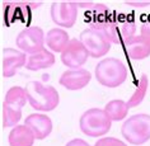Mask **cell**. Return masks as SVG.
Returning <instances> with one entry per match:
<instances>
[{
    "label": "cell",
    "mask_w": 150,
    "mask_h": 146,
    "mask_svg": "<svg viewBox=\"0 0 150 146\" xmlns=\"http://www.w3.org/2000/svg\"><path fill=\"white\" fill-rule=\"evenodd\" d=\"M97 31L102 33L111 43L125 46L135 37L136 23L132 18L126 14H113Z\"/></svg>",
    "instance_id": "obj_1"
},
{
    "label": "cell",
    "mask_w": 150,
    "mask_h": 146,
    "mask_svg": "<svg viewBox=\"0 0 150 146\" xmlns=\"http://www.w3.org/2000/svg\"><path fill=\"white\" fill-rule=\"evenodd\" d=\"M25 94L28 103L36 111L50 112L59 106L60 97L52 85H46L41 81L32 80L25 85Z\"/></svg>",
    "instance_id": "obj_2"
},
{
    "label": "cell",
    "mask_w": 150,
    "mask_h": 146,
    "mask_svg": "<svg viewBox=\"0 0 150 146\" xmlns=\"http://www.w3.org/2000/svg\"><path fill=\"white\" fill-rule=\"evenodd\" d=\"M97 81L106 88H117L125 83L127 69L121 60L116 57L103 59L97 63L94 69Z\"/></svg>",
    "instance_id": "obj_3"
},
{
    "label": "cell",
    "mask_w": 150,
    "mask_h": 146,
    "mask_svg": "<svg viewBox=\"0 0 150 146\" xmlns=\"http://www.w3.org/2000/svg\"><path fill=\"white\" fill-rule=\"evenodd\" d=\"M25 89L21 87L10 88L5 94L1 106V123L4 128L16 127L22 118V111L27 103Z\"/></svg>",
    "instance_id": "obj_4"
},
{
    "label": "cell",
    "mask_w": 150,
    "mask_h": 146,
    "mask_svg": "<svg viewBox=\"0 0 150 146\" xmlns=\"http://www.w3.org/2000/svg\"><path fill=\"white\" fill-rule=\"evenodd\" d=\"M112 121L104 109L91 108L85 111L80 117L79 127L81 132L89 137H99L111 130Z\"/></svg>",
    "instance_id": "obj_5"
},
{
    "label": "cell",
    "mask_w": 150,
    "mask_h": 146,
    "mask_svg": "<svg viewBox=\"0 0 150 146\" xmlns=\"http://www.w3.org/2000/svg\"><path fill=\"white\" fill-rule=\"evenodd\" d=\"M121 132L130 144H144L150 138V116L145 113L131 116L123 122Z\"/></svg>",
    "instance_id": "obj_6"
},
{
    "label": "cell",
    "mask_w": 150,
    "mask_h": 146,
    "mask_svg": "<svg viewBox=\"0 0 150 146\" xmlns=\"http://www.w3.org/2000/svg\"><path fill=\"white\" fill-rule=\"evenodd\" d=\"M17 48L24 54L33 55L38 51L43 50L46 44V35L40 27L32 25V27L24 28L16 37Z\"/></svg>",
    "instance_id": "obj_7"
},
{
    "label": "cell",
    "mask_w": 150,
    "mask_h": 146,
    "mask_svg": "<svg viewBox=\"0 0 150 146\" xmlns=\"http://www.w3.org/2000/svg\"><path fill=\"white\" fill-rule=\"evenodd\" d=\"M79 39L89 52L92 59L103 57L111 50V42L99 31L94 28H87L80 33Z\"/></svg>",
    "instance_id": "obj_8"
},
{
    "label": "cell",
    "mask_w": 150,
    "mask_h": 146,
    "mask_svg": "<svg viewBox=\"0 0 150 146\" xmlns=\"http://www.w3.org/2000/svg\"><path fill=\"white\" fill-rule=\"evenodd\" d=\"M51 19L59 27L71 28L76 22L78 6L75 1H54L51 4Z\"/></svg>",
    "instance_id": "obj_9"
},
{
    "label": "cell",
    "mask_w": 150,
    "mask_h": 146,
    "mask_svg": "<svg viewBox=\"0 0 150 146\" xmlns=\"http://www.w3.org/2000/svg\"><path fill=\"white\" fill-rule=\"evenodd\" d=\"M89 52L80 39L73 38L61 52V62L69 69H80L87 62Z\"/></svg>",
    "instance_id": "obj_10"
},
{
    "label": "cell",
    "mask_w": 150,
    "mask_h": 146,
    "mask_svg": "<svg viewBox=\"0 0 150 146\" xmlns=\"http://www.w3.org/2000/svg\"><path fill=\"white\" fill-rule=\"evenodd\" d=\"M27 54L18 48H3L1 51V74L4 78H12L17 71L27 65Z\"/></svg>",
    "instance_id": "obj_11"
},
{
    "label": "cell",
    "mask_w": 150,
    "mask_h": 146,
    "mask_svg": "<svg viewBox=\"0 0 150 146\" xmlns=\"http://www.w3.org/2000/svg\"><path fill=\"white\" fill-rule=\"evenodd\" d=\"M40 1H8L5 4L4 20L6 25H12L16 22L25 20L31 14V10L38 8Z\"/></svg>",
    "instance_id": "obj_12"
},
{
    "label": "cell",
    "mask_w": 150,
    "mask_h": 146,
    "mask_svg": "<svg viewBox=\"0 0 150 146\" xmlns=\"http://www.w3.org/2000/svg\"><path fill=\"white\" fill-rule=\"evenodd\" d=\"M92 74L85 69H69L64 71L59 83L67 90H80L91 83Z\"/></svg>",
    "instance_id": "obj_13"
},
{
    "label": "cell",
    "mask_w": 150,
    "mask_h": 146,
    "mask_svg": "<svg viewBox=\"0 0 150 146\" xmlns=\"http://www.w3.org/2000/svg\"><path fill=\"white\" fill-rule=\"evenodd\" d=\"M24 125L33 132L37 140L46 138L52 131V121L43 113H32L27 116Z\"/></svg>",
    "instance_id": "obj_14"
},
{
    "label": "cell",
    "mask_w": 150,
    "mask_h": 146,
    "mask_svg": "<svg viewBox=\"0 0 150 146\" xmlns=\"http://www.w3.org/2000/svg\"><path fill=\"white\" fill-rule=\"evenodd\" d=\"M125 50L131 60H144L150 55V42L142 36H135L125 44Z\"/></svg>",
    "instance_id": "obj_15"
},
{
    "label": "cell",
    "mask_w": 150,
    "mask_h": 146,
    "mask_svg": "<svg viewBox=\"0 0 150 146\" xmlns=\"http://www.w3.org/2000/svg\"><path fill=\"white\" fill-rule=\"evenodd\" d=\"M70 42V36L62 28H52L46 35V46L51 52H61Z\"/></svg>",
    "instance_id": "obj_16"
},
{
    "label": "cell",
    "mask_w": 150,
    "mask_h": 146,
    "mask_svg": "<svg viewBox=\"0 0 150 146\" xmlns=\"http://www.w3.org/2000/svg\"><path fill=\"white\" fill-rule=\"evenodd\" d=\"M54 63H55L54 54L48 48H43V50L38 51L37 54H33L29 56L25 67H27V70H31V71H38V70L48 69Z\"/></svg>",
    "instance_id": "obj_17"
},
{
    "label": "cell",
    "mask_w": 150,
    "mask_h": 146,
    "mask_svg": "<svg viewBox=\"0 0 150 146\" xmlns=\"http://www.w3.org/2000/svg\"><path fill=\"white\" fill-rule=\"evenodd\" d=\"M35 140V135L25 125H17L13 127L8 138L10 146H32Z\"/></svg>",
    "instance_id": "obj_18"
},
{
    "label": "cell",
    "mask_w": 150,
    "mask_h": 146,
    "mask_svg": "<svg viewBox=\"0 0 150 146\" xmlns=\"http://www.w3.org/2000/svg\"><path fill=\"white\" fill-rule=\"evenodd\" d=\"M112 16L113 14L110 12V9L104 4L94 3V5L88 10V22L91 24V28L99 29Z\"/></svg>",
    "instance_id": "obj_19"
},
{
    "label": "cell",
    "mask_w": 150,
    "mask_h": 146,
    "mask_svg": "<svg viewBox=\"0 0 150 146\" xmlns=\"http://www.w3.org/2000/svg\"><path fill=\"white\" fill-rule=\"evenodd\" d=\"M129 104L127 102L122 99H113L111 102H108L104 106V111L108 114V117L111 118V121H122L127 117L129 113Z\"/></svg>",
    "instance_id": "obj_20"
},
{
    "label": "cell",
    "mask_w": 150,
    "mask_h": 146,
    "mask_svg": "<svg viewBox=\"0 0 150 146\" xmlns=\"http://www.w3.org/2000/svg\"><path fill=\"white\" fill-rule=\"evenodd\" d=\"M146 89H148V76H146V74H142L135 92L129 98V100H127V104H129L130 108L137 107L142 102V99L145 98V94H146Z\"/></svg>",
    "instance_id": "obj_21"
},
{
    "label": "cell",
    "mask_w": 150,
    "mask_h": 146,
    "mask_svg": "<svg viewBox=\"0 0 150 146\" xmlns=\"http://www.w3.org/2000/svg\"><path fill=\"white\" fill-rule=\"evenodd\" d=\"M94 146H126V144L115 137H104L98 140Z\"/></svg>",
    "instance_id": "obj_22"
},
{
    "label": "cell",
    "mask_w": 150,
    "mask_h": 146,
    "mask_svg": "<svg viewBox=\"0 0 150 146\" xmlns=\"http://www.w3.org/2000/svg\"><path fill=\"white\" fill-rule=\"evenodd\" d=\"M125 3L130 6H134V8H142V6L150 5V1H139V0H129V1Z\"/></svg>",
    "instance_id": "obj_23"
},
{
    "label": "cell",
    "mask_w": 150,
    "mask_h": 146,
    "mask_svg": "<svg viewBox=\"0 0 150 146\" xmlns=\"http://www.w3.org/2000/svg\"><path fill=\"white\" fill-rule=\"evenodd\" d=\"M141 36L150 42V22H146L141 27Z\"/></svg>",
    "instance_id": "obj_24"
},
{
    "label": "cell",
    "mask_w": 150,
    "mask_h": 146,
    "mask_svg": "<svg viewBox=\"0 0 150 146\" xmlns=\"http://www.w3.org/2000/svg\"><path fill=\"white\" fill-rule=\"evenodd\" d=\"M75 5L78 6V8H83V9H87V10H89L92 8L93 5H94V3L93 1H75Z\"/></svg>",
    "instance_id": "obj_25"
},
{
    "label": "cell",
    "mask_w": 150,
    "mask_h": 146,
    "mask_svg": "<svg viewBox=\"0 0 150 146\" xmlns=\"http://www.w3.org/2000/svg\"><path fill=\"white\" fill-rule=\"evenodd\" d=\"M66 146H91V145H88L87 142L80 140V138H74V140H71L69 144H66Z\"/></svg>",
    "instance_id": "obj_26"
}]
</instances>
